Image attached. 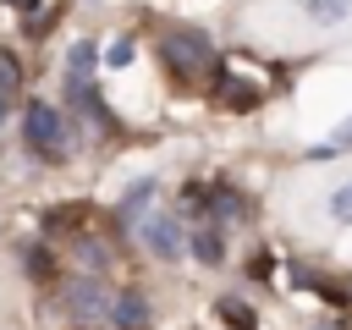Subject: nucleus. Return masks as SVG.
Here are the masks:
<instances>
[{"instance_id":"7","label":"nucleus","mask_w":352,"mask_h":330,"mask_svg":"<svg viewBox=\"0 0 352 330\" xmlns=\"http://www.w3.org/2000/svg\"><path fill=\"white\" fill-rule=\"evenodd\" d=\"M148 204H154V182H138V187L121 198V220H138V226H143V209H148Z\"/></svg>"},{"instance_id":"12","label":"nucleus","mask_w":352,"mask_h":330,"mask_svg":"<svg viewBox=\"0 0 352 330\" xmlns=\"http://www.w3.org/2000/svg\"><path fill=\"white\" fill-rule=\"evenodd\" d=\"M341 148H352V121H346L341 132H330L319 148H308V154H314V160H330V154H341Z\"/></svg>"},{"instance_id":"15","label":"nucleus","mask_w":352,"mask_h":330,"mask_svg":"<svg viewBox=\"0 0 352 330\" xmlns=\"http://www.w3.org/2000/svg\"><path fill=\"white\" fill-rule=\"evenodd\" d=\"M126 60H132V38H116L110 44V66H126Z\"/></svg>"},{"instance_id":"13","label":"nucleus","mask_w":352,"mask_h":330,"mask_svg":"<svg viewBox=\"0 0 352 330\" xmlns=\"http://www.w3.org/2000/svg\"><path fill=\"white\" fill-rule=\"evenodd\" d=\"M308 11H314L319 22H341V16L352 11V0H308Z\"/></svg>"},{"instance_id":"9","label":"nucleus","mask_w":352,"mask_h":330,"mask_svg":"<svg viewBox=\"0 0 352 330\" xmlns=\"http://www.w3.org/2000/svg\"><path fill=\"white\" fill-rule=\"evenodd\" d=\"M204 204H209V209H214L220 220H236V214H248V204H242V198H236L231 187H220V192H204Z\"/></svg>"},{"instance_id":"14","label":"nucleus","mask_w":352,"mask_h":330,"mask_svg":"<svg viewBox=\"0 0 352 330\" xmlns=\"http://www.w3.org/2000/svg\"><path fill=\"white\" fill-rule=\"evenodd\" d=\"M330 214H336V220H352V182H346V187L330 198Z\"/></svg>"},{"instance_id":"16","label":"nucleus","mask_w":352,"mask_h":330,"mask_svg":"<svg viewBox=\"0 0 352 330\" xmlns=\"http://www.w3.org/2000/svg\"><path fill=\"white\" fill-rule=\"evenodd\" d=\"M11 6H22V11H33V6H38V0H11Z\"/></svg>"},{"instance_id":"1","label":"nucleus","mask_w":352,"mask_h":330,"mask_svg":"<svg viewBox=\"0 0 352 330\" xmlns=\"http://www.w3.org/2000/svg\"><path fill=\"white\" fill-rule=\"evenodd\" d=\"M160 55H165V66H170L182 82H204V77H220L214 44H209L198 28H170V33L160 38Z\"/></svg>"},{"instance_id":"2","label":"nucleus","mask_w":352,"mask_h":330,"mask_svg":"<svg viewBox=\"0 0 352 330\" xmlns=\"http://www.w3.org/2000/svg\"><path fill=\"white\" fill-rule=\"evenodd\" d=\"M22 126H28V148H38L44 160H60L66 154V121H60L55 104H44V99L28 104V121Z\"/></svg>"},{"instance_id":"5","label":"nucleus","mask_w":352,"mask_h":330,"mask_svg":"<svg viewBox=\"0 0 352 330\" xmlns=\"http://www.w3.org/2000/svg\"><path fill=\"white\" fill-rule=\"evenodd\" d=\"M138 231H143V248H148L154 258H176V253H182V231H176L170 214H148Z\"/></svg>"},{"instance_id":"4","label":"nucleus","mask_w":352,"mask_h":330,"mask_svg":"<svg viewBox=\"0 0 352 330\" xmlns=\"http://www.w3.org/2000/svg\"><path fill=\"white\" fill-rule=\"evenodd\" d=\"M214 99H220L226 110H253V104L264 99V88L248 82V77H236L231 66H220V77H214Z\"/></svg>"},{"instance_id":"3","label":"nucleus","mask_w":352,"mask_h":330,"mask_svg":"<svg viewBox=\"0 0 352 330\" xmlns=\"http://www.w3.org/2000/svg\"><path fill=\"white\" fill-rule=\"evenodd\" d=\"M110 308H116V297H110L94 275H82V280H72V286H66V314H72L77 324H99Z\"/></svg>"},{"instance_id":"6","label":"nucleus","mask_w":352,"mask_h":330,"mask_svg":"<svg viewBox=\"0 0 352 330\" xmlns=\"http://www.w3.org/2000/svg\"><path fill=\"white\" fill-rule=\"evenodd\" d=\"M110 319H116V330H148V302L138 292H121L116 308H110Z\"/></svg>"},{"instance_id":"8","label":"nucleus","mask_w":352,"mask_h":330,"mask_svg":"<svg viewBox=\"0 0 352 330\" xmlns=\"http://www.w3.org/2000/svg\"><path fill=\"white\" fill-rule=\"evenodd\" d=\"M192 253H198L204 264H220V258H226V242H220V231H214V226L192 231Z\"/></svg>"},{"instance_id":"10","label":"nucleus","mask_w":352,"mask_h":330,"mask_svg":"<svg viewBox=\"0 0 352 330\" xmlns=\"http://www.w3.org/2000/svg\"><path fill=\"white\" fill-rule=\"evenodd\" d=\"M220 319H231V330H253L258 324V314L248 302H236V297H220Z\"/></svg>"},{"instance_id":"11","label":"nucleus","mask_w":352,"mask_h":330,"mask_svg":"<svg viewBox=\"0 0 352 330\" xmlns=\"http://www.w3.org/2000/svg\"><path fill=\"white\" fill-rule=\"evenodd\" d=\"M16 88H22V66L11 50H0V99H16Z\"/></svg>"}]
</instances>
